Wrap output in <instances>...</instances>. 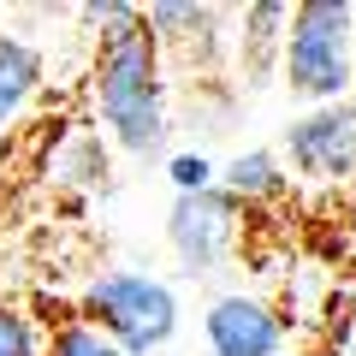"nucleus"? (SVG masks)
I'll return each instance as SVG.
<instances>
[{
  "mask_svg": "<svg viewBox=\"0 0 356 356\" xmlns=\"http://www.w3.org/2000/svg\"><path fill=\"white\" fill-rule=\"evenodd\" d=\"M243 238V208L232 202L220 184L196 196H172V214H166V243H172L178 267L191 273V280H208Z\"/></svg>",
  "mask_w": 356,
  "mask_h": 356,
  "instance_id": "obj_4",
  "label": "nucleus"
},
{
  "mask_svg": "<svg viewBox=\"0 0 356 356\" xmlns=\"http://www.w3.org/2000/svg\"><path fill=\"white\" fill-rule=\"evenodd\" d=\"M42 356H125L107 332H95L89 321H54L48 332H42Z\"/></svg>",
  "mask_w": 356,
  "mask_h": 356,
  "instance_id": "obj_11",
  "label": "nucleus"
},
{
  "mask_svg": "<svg viewBox=\"0 0 356 356\" xmlns=\"http://www.w3.org/2000/svg\"><path fill=\"white\" fill-rule=\"evenodd\" d=\"M77 321L107 332L125 356H154L178 332V291L154 273H143V267H113V273H95L83 285Z\"/></svg>",
  "mask_w": 356,
  "mask_h": 356,
  "instance_id": "obj_3",
  "label": "nucleus"
},
{
  "mask_svg": "<svg viewBox=\"0 0 356 356\" xmlns=\"http://www.w3.org/2000/svg\"><path fill=\"white\" fill-rule=\"evenodd\" d=\"M280 72H285V89L309 107L350 102V83H356V6L350 0H303V6H291Z\"/></svg>",
  "mask_w": 356,
  "mask_h": 356,
  "instance_id": "obj_2",
  "label": "nucleus"
},
{
  "mask_svg": "<svg viewBox=\"0 0 356 356\" xmlns=\"http://www.w3.org/2000/svg\"><path fill=\"white\" fill-rule=\"evenodd\" d=\"M95 119L125 154H154L166 143V60L143 24V6L119 0V13L95 36Z\"/></svg>",
  "mask_w": 356,
  "mask_h": 356,
  "instance_id": "obj_1",
  "label": "nucleus"
},
{
  "mask_svg": "<svg viewBox=\"0 0 356 356\" xmlns=\"http://www.w3.org/2000/svg\"><path fill=\"white\" fill-rule=\"evenodd\" d=\"M285 24H291V6L285 0H255L238 13V60L250 89H261L267 77L280 72V48H285Z\"/></svg>",
  "mask_w": 356,
  "mask_h": 356,
  "instance_id": "obj_7",
  "label": "nucleus"
},
{
  "mask_svg": "<svg viewBox=\"0 0 356 356\" xmlns=\"http://www.w3.org/2000/svg\"><path fill=\"white\" fill-rule=\"evenodd\" d=\"M143 24L149 36L161 42V60L166 54H196L214 60V30H220V6H191V0H154L143 6Z\"/></svg>",
  "mask_w": 356,
  "mask_h": 356,
  "instance_id": "obj_8",
  "label": "nucleus"
},
{
  "mask_svg": "<svg viewBox=\"0 0 356 356\" xmlns=\"http://www.w3.org/2000/svg\"><path fill=\"white\" fill-rule=\"evenodd\" d=\"M285 332H291V321L267 297H250V291L214 297L208 315H202V339H208L214 356H280Z\"/></svg>",
  "mask_w": 356,
  "mask_h": 356,
  "instance_id": "obj_6",
  "label": "nucleus"
},
{
  "mask_svg": "<svg viewBox=\"0 0 356 356\" xmlns=\"http://www.w3.org/2000/svg\"><path fill=\"white\" fill-rule=\"evenodd\" d=\"M285 161L315 184H350L356 178V102L309 107L285 125Z\"/></svg>",
  "mask_w": 356,
  "mask_h": 356,
  "instance_id": "obj_5",
  "label": "nucleus"
},
{
  "mask_svg": "<svg viewBox=\"0 0 356 356\" xmlns=\"http://www.w3.org/2000/svg\"><path fill=\"white\" fill-rule=\"evenodd\" d=\"M60 178H65V184H102V178H107V149L95 137H77L72 154L60 161Z\"/></svg>",
  "mask_w": 356,
  "mask_h": 356,
  "instance_id": "obj_13",
  "label": "nucleus"
},
{
  "mask_svg": "<svg viewBox=\"0 0 356 356\" xmlns=\"http://www.w3.org/2000/svg\"><path fill=\"white\" fill-rule=\"evenodd\" d=\"M214 172H220V166L208 161V154H196V149H184V154H172V161H166V178H172V191H178V196L208 191V184H214Z\"/></svg>",
  "mask_w": 356,
  "mask_h": 356,
  "instance_id": "obj_14",
  "label": "nucleus"
},
{
  "mask_svg": "<svg viewBox=\"0 0 356 356\" xmlns=\"http://www.w3.org/2000/svg\"><path fill=\"white\" fill-rule=\"evenodd\" d=\"M42 89V48L24 36H0V125H13Z\"/></svg>",
  "mask_w": 356,
  "mask_h": 356,
  "instance_id": "obj_10",
  "label": "nucleus"
},
{
  "mask_svg": "<svg viewBox=\"0 0 356 356\" xmlns=\"http://www.w3.org/2000/svg\"><path fill=\"white\" fill-rule=\"evenodd\" d=\"M214 184L238 208H261V202H280V196L291 191V172H285V161L273 149H250V154H232L214 172Z\"/></svg>",
  "mask_w": 356,
  "mask_h": 356,
  "instance_id": "obj_9",
  "label": "nucleus"
},
{
  "mask_svg": "<svg viewBox=\"0 0 356 356\" xmlns=\"http://www.w3.org/2000/svg\"><path fill=\"white\" fill-rule=\"evenodd\" d=\"M0 356H42V327L13 303H0Z\"/></svg>",
  "mask_w": 356,
  "mask_h": 356,
  "instance_id": "obj_12",
  "label": "nucleus"
},
{
  "mask_svg": "<svg viewBox=\"0 0 356 356\" xmlns=\"http://www.w3.org/2000/svg\"><path fill=\"white\" fill-rule=\"evenodd\" d=\"M280 356H332V350H280Z\"/></svg>",
  "mask_w": 356,
  "mask_h": 356,
  "instance_id": "obj_15",
  "label": "nucleus"
}]
</instances>
